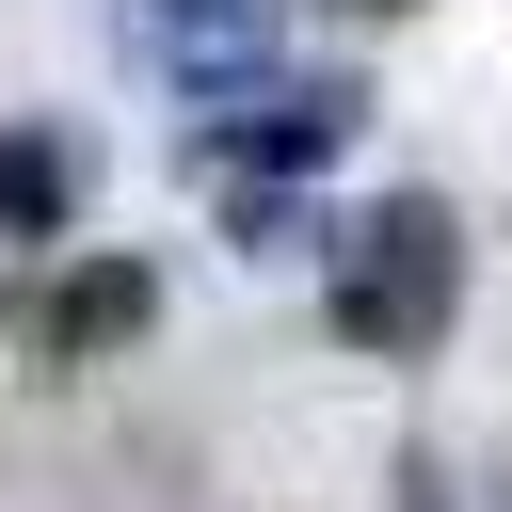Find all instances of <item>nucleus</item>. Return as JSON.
<instances>
[{"mask_svg":"<svg viewBox=\"0 0 512 512\" xmlns=\"http://www.w3.org/2000/svg\"><path fill=\"white\" fill-rule=\"evenodd\" d=\"M64 192H80V144L64 128H0V224H64Z\"/></svg>","mask_w":512,"mask_h":512,"instance_id":"obj_3","label":"nucleus"},{"mask_svg":"<svg viewBox=\"0 0 512 512\" xmlns=\"http://www.w3.org/2000/svg\"><path fill=\"white\" fill-rule=\"evenodd\" d=\"M144 320H160V272H144V256H80V272L32 304V352L80 368V352H112V336H144Z\"/></svg>","mask_w":512,"mask_h":512,"instance_id":"obj_2","label":"nucleus"},{"mask_svg":"<svg viewBox=\"0 0 512 512\" xmlns=\"http://www.w3.org/2000/svg\"><path fill=\"white\" fill-rule=\"evenodd\" d=\"M448 304H464V224H448L432 192H384V208L336 240V336H352V352H432Z\"/></svg>","mask_w":512,"mask_h":512,"instance_id":"obj_1","label":"nucleus"}]
</instances>
